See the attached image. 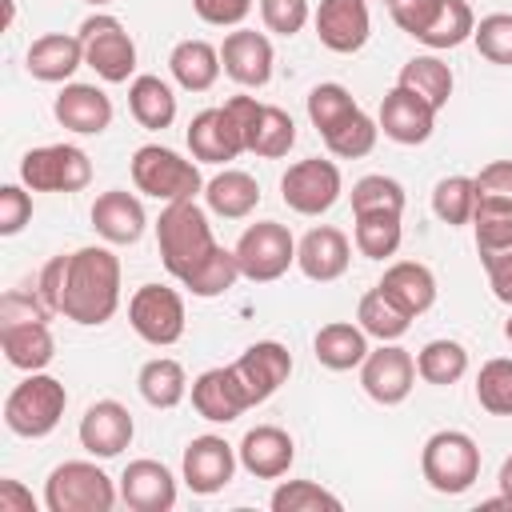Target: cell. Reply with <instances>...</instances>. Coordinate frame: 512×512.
Returning a JSON list of instances; mask_svg holds the SVG:
<instances>
[{"label": "cell", "instance_id": "cell-38", "mask_svg": "<svg viewBox=\"0 0 512 512\" xmlns=\"http://www.w3.org/2000/svg\"><path fill=\"white\" fill-rule=\"evenodd\" d=\"M352 240H356V252L368 256V260L396 256V248L404 240L400 212H360L356 216V228H352Z\"/></svg>", "mask_w": 512, "mask_h": 512}, {"label": "cell", "instance_id": "cell-4", "mask_svg": "<svg viewBox=\"0 0 512 512\" xmlns=\"http://www.w3.org/2000/svg\"><path fill=\"white\" fill-rule=\"evenodd\" d=\"M420 476L440 496H460L480 480V444L460 428H440L420 448Z\"/></svg>", "mask_w": 512, "mask_h": 512}, {"label": "cell", "instance_id": "cell-11", "mask_svg": "<svg viewBox=\"0 0 512 512\" xmlns=\"http://www.w3.org/2000/svg\"><path fill=\"white\" fill-rule=\"evenodd\" d=\"M128 324L144 344L168 348L184 336V296L168 284H140L128 300Z\"/></svg>", "mask_w": 512, "mask_h": 512}, {"label": "cell", "instance_id": "cell-28", "mask_svg": "<svg viewBox=\"0 0 512 512\" xmlns=\"http://www.w3.org/2000/svg\"><path fill=\"white\" fill-rule=\"evenodd\" d=\"M0 348L4 360L20 372H44L56 356V340L48 320H4L0 324Z\"/></svg>", "mask_w": 512, "mask_h": 512}, {"label": "cell", "instance_id": "cell-36", "mask_svg": "<svg viewBox=\"0 0 512 512\" xmlns=\"http://www.w3.org/2000/svg\"><path fill=\"white\" fill-rule=\"evenodd\" d=\"M464 372H468V348H464L460 340L440 336V340H428V344L416 352V376H420L424 384L448 388V384L464 380Z\"/></svg>", "mask_w": 512, "mask_h": 512}, {"label": "cell", "instance_id": "cell-46", "mask_svg": "<svg viewBox=\"0 0 512 512\" xmlns=\"http://www.w3.org/2000/svg\"><path fill=\"white\" fill-rule=\"evenodd\" d=\"M360 212H400L404 216V184L384 172L360 176L352 184V216H360Z\"/></svg>", "mask_w": 512, "mask_h": 512}, {"label": "cell", "instance_id": "cell-9", "mask_svg": "<svg viewBox=\"0 0 512 512\" xmlns=\"http://www.w3.org/2000/svg\"><path fill=\"white\" fill-rule=\"evenodd\" d=\"M92 180V160L76 144H44L20 156V184L32 192H80Z\"/></svg>", "mask_w": 512, "mask_h": 512}, {"label": "cell", "instance_id": "cell-40", "mask_svg": "<svg viewBox=\"0 0 512 512\" xmlns=\"http://www.w3.org/2000/svg\"><path fill=\"white\" fill-rule=\"evenodd\" d=\"M360 112V104L352 100V92L344 88V84H336V80H328V84H316L312 92H308V120H312V128L320 132V136H328V132H336L348 116H356Z\"/></svg>", "mask_w": 512, "mask_h": 512}, {"label": "cell", "instance_id": "cell-16", "mask_svg": "<svg viewBox=\"0 0 512 512\" xmlns=\"http://www.w3.org/2000/svg\"><path fill=\"white\" fill-rule=\"evenodd\" d=\"M76 436H80V448H84L88 456L112 460V456H120V452L132 444L136 420H132V412H128L120 400H96V404H88V412L80 416Z\"/></svg>", "mask_w": 512, "mask_h": 512}, {"label": "cell", "instance_id": "cell-10", "mask_svg": "<svg viewBox=\"0 0 512 512\" xmlns=\"http://www.w3.org/2000/svg\"><path fill=\"white\" fill-rule=\"evenodd\" d=\"M224 108L232 112V120L240 124L244 132V148L252 156H264V160H280L288 156V148L296 144V124L284 108L276 104H260L256 96H232L224 100Z\"/></svg>", "mask_w": 512, "mask_h": 512}, {"label": "cell", "instance_id": "cell-35", "mask_svg": "<svg viewBox=\"0 0 512 512\" xmlns=\"http://www.w3.org/2000/svg\"><path fill=\"white\" fill-rule=\"evenodd\" d=\"M136 388H140L144 404H152V408H160V412H164V408H176V404L188 396L184 364L172 360V356H156V360H148V364L140 368Z\"/></svg>", "mask_w": 512, "mask_h": 512}, {"label": "cell", "instance_id": "cell-21", "mask_svg": "<svg viewBox=\"0 0 512 512\" xmlns=\"http://www.w3.org/2000/svg\"><path fill=\"white\" fill-rule=\"evenodd\" d=\"M348 264H352V244H348V236H344L340 228H332V224L308 228V232L300 236V244H296V268H300L308 280H316V284L340 280V276L348 272Z\"/></svg>", "mask_w": 512, "mask_h": 512}, {"label": "cell", "instance_id": "cell-6", "mask_svg": "<svg viewBox=\"0 0 512 512\" xmlns=\"http://www.w3.org/2000/svg\"><path fill=\"white\" fill-rule=\"evenodd\" d=\"M132 184H136V192H144L160 204L196 200L204 192L200 168L164 144H140L132 152Z\"/></svg>", "mask_w": 512, "mask_h": 512}, {"label": "cell", "instance_id": "cell-59", "mask_svg": "<svg viewBox=\"0 0 512 512\" xmlns=\"http://www.w3.org/2000/svg\"><path fill=\"white\" fill-rule=\"evenodd\" d=\"M84 4H92V8H104V4H112V0H84Z\"/></svg>", "mask_w": 512, "mask_h": 512}, {"label": "cell", "instance_id": "cell-26", "mask_svg": "<svg viewBox=\"0 0 512 512\" xmlns=\"http://www.w3.org/2000/svg\"><path fill=\"white\" fill-rule=\"evenodd\" d=\"M92 228L104 244H136L148 228V216H144V204L124 192V188H108L92 200Z\"/></svg>", "mask_w": 512, "mask_h": 512}, {"label": "cell", "instance_id": "cell-8", "mask_svg": "<svg viewBox=\"0 0 512 512\" xmlns=\"http://www.w3.org/2000/svg\"><path fill=\"white\" fill-rule=\"evenodd\" d=\"M76 36L84 44V64L104 84H124L136 72V40L128 36V28L116 16H108V12L88 16Z\"/></svg>", "mask_w": 512, "mask_h": 512}, {"label": "cell", "instance_id": "cell-48", "mask_svg": "<svg viewBox=\"0 0 512 512\" xmlns=\"http://www.w3.org/2000/svg\"><path fill=\"white\" fill-rule=\"evenodd\" d=\"M472 232H476V252H480V260L508 252V248H512V208H476Z\"/></svg>", "mask_w": 512, "mask_h": 512}, {"label": "cell", "instance_id": "cell-2", "mask_svg": "<svg viewBox=\"0 0 512 512\" xmlns=\"http://www.w3.org/2000/svg\"><path fill=\"white\" fill-rule=\"evenodd\" d=\"M156 248H160V260H164L168 276L184 280V276L216 248L208 212H204L196 200L164 204V208H160V220H156Z\"/></svg>", "mask_w": 512, "mask_h": 512}, {"label": "cell", "instance_id": "cell-60", "mask_svg": "<svg viewBox=\"0 0 512 512\" xmlns=\"http://www.w3.org/2000/svg\"><path fill=\"white\" fill-rule=\"evenodd\" d=\"M384 4H392V0H384Z\"/></svg>", "mask_w": 512, "mask_h": 512}, {"label": "cell", "instance_id": "cell-57", "mask_svg": "<svg viewBox=\"0 0 512 512\" xmlns=\"http://www.w3.org/2000/svg\"><path fill=\"white\" fill-rule=\"evenodd\" d=\"M496 484H500V496H508V504H512V456H504V464L496 472Z\"/></svg>", "mask_w": 512, "mask_h": 512}, {"label": "cell", "instance_id": "cell-31", "mask_svg": "<svg viewBox=\"0 0 512 512\" xmlns=\"http://www.w3.org/2000/svg\"><path fill=\"white\" fill-rule=\"evenodd\" d=\"M204 204H208V212H216L224 220H244L260 204V184H256V176H248L240 168H224L204 184Z\"/></svg>", "mask_w": 512, "mask_h": 512}, {"label": "cell", "instance_id": "cell-17", "mask_svg": "<svg viewBox=\"0 0 512 512\" xmlns=\"http://www.w3.org/2000/svg\"><path fill=\"white\" fill-rule=\"evenodd\" d=\"M312 24H316L320 44L328 52H340V56L360 52L372 36V16H368L364 0H320Z\"/></svg>", "mask_w": 512, "mask_h": 512}, {"label": "cell", "instance_id": "cell-56", "mask_svg": "<svg viewBox=\"0 0 512 512\" xmlns=\"http://www.w3.org/2000/svg\"><path fill=\"white\" fill-rule=\"evenodd\" d=\"M0 512H36V500L20 480L4 476L0 480Z\"/></svg>", "mask_w": 512, "mask_h": 512}, {"label": "cell", "instance_id": "cell-23", "mask_svg": "<svg viewBox=\"0 0 512 512\" xmlns=\"http://www.w3.org/2000/svg\"><path fill=\"white\" fill-rule=\"evenodd\" d=\"M236 456H240V468L248 476H256V480H280V476H288V468L296 460V444H292V436L284 428L256 424L236 444Z\"/></svg>", "mask_w": 512, "mask_h": 512}, {"label": "cell", "instance_id": "cell-53", "mask_svg": "<svg viewBox=\"0 0 512 512\" xmlns=\"http://www.w3.org/2000/svg\"><path fill=\"white\" fill-rule=\"evenodd\" d=\"M192 8L212 28H240L244 16L252 12V0H192Z\"/></svg>", "mask_w": 512, "mask_h": 512}, {"label": "cell", "instance_id": "cell-52", "mask_svg": "<svg viewBox=\"0 0 512 512\" xmlns=\"http://www.w3.org/2000/svg\"><path fill=\"white\" fill-rule=\"evenodd\" d=\"M28 192H32L28 184H4L0 188V236H16L32 220V196Z\"/></svg>", "mask_w": 512, "mask_h": 512}, {"label": "cell", "instance_id": "cell-37", "mask_svg": "<svg viewBox=\"0 0 512 512\" xmlns=\"http://www.w3.org/2000/svg\"><path fill=\"white\" fill-rule=\"evenodd\" d=\"M356 324H360L372 340L392 344V340H400V336L412 328V316H408L400 304H392L380 288H368V292L360 296V304H356Z\"/></svg>", "mask_w": 512, "mask_h": 512}, {"label": "cell", "instance_id": "cell-14", "mask_svg": "<svg viewBox=\"0 0 512 512\" xmlns=\"http://www.w3.org/2000/svg\"><path fill=\"white\" fill-rule=\"evenodd\" d=\"M412 384H416V360H412V352L400 348L396 340L372 348V352L364 356V364H360V388H364L376 404H384V408L404 404L408 392H412Z\"/></svg>", "mask_w": 512, "mask_h": 512}, {"label": "cell", "instance_id": "cell-55", "mask_svg": "<svg viewBox=\"0 0 512 512\" xmlns=\"http://www.w3.org/2000/svg\"><path fill=\"white\" fill-rule=\"evenodd\" d=\"M480 264H484V272H488L492 296H496L500 304H512V248L500 252V256H488V260H480Z\"/></svg>", "mask_w": 512, "mask_h": 512}, {"label": "cell", "instance_id": "cell-39", "mask_svg": "<svg viewBox=\"0 0 512 512\" xmlns=\"http://www.w3.org/2000/svg\"><path fill=\"white\" fill-rule=\"evenodd\" d=\"M240 280V264H236V252L232 248H224V244H216L180 284L192 292V296H200V300H212V296H224L232 284Z\"/></svg>", "mask_w": 512, "mask_h": 512}, {"label": "cell", "instance_id": "cell-43", "mask_svg": "<svg viewBox=\"0 0 512 512\" xmlns=\"http://www.w3.org/2000/svg\"><path fill=\"white\" fill-rule=\"evenodd\" d=\"M272 512H340V496L320 488L316 480H280L272 492Z\"/></svg>", "mask_w": 512, "mask_h": 512}, {"label": "cell", "instance_id": "cell-45", "mask_svg": "<svg viewBox=\"0 0 512 512\" xmlns=\"http://www.w3.org/2000/svg\"><path fill=\"white\" fill-rule=\"evenodd\" d=\"M376 136H380V124L360 108V112L348 116L336 132L324 136V148H328L332 156H340V160H360V156H368V152L376 148Z\"/></svg>", "mask_w": 512, "mask_h": 512}, {"label": "cell", "instance_id": "cell-34", "mask_svg": "<svg viewBox=\"0 0 512 512\" xmlns=\"http://www.w3.org/2000/svg\"><path fill=\"white\" fill-rule=\"evenodd\" d=\"M396 84L400 88H408V92H416L424 104H432L436 112L452 100V68L436 56V52H424V56H412L404 68H400V76H396Z\"/></svg>", "mask_w": 512, "mask_h": 512}, {"label": "cell", "instance_id": "cell-50", "mask_svg": "<svg viewBox=\"0 0 512 512\" xmlns=\"http://www.w3.org/2000/svg\"><path fill=\"white\" fill-rule=\"evenodd\" d=\"M308 0H260V20L276 36H296L308 24Z\"/></svg>", "mask_w": 512, "mask_h": 512}, {"label": "cell", "instance_id": "cell-1", "mask_svg": "<svg viewBox=\"0 0 512 512\" xmlns=\"http://www.w3.org/2000/svg\"><path fill=\"white\" fill-rule=\"evenodd\" d=\"M120 308V256L108 244H84L68 252L60 316L96 328L108 324Z\"/></svg>", "mask_w": 512, "mask_h": 512}, {"label": "cell", "instance_id": "cell-41", "mask_svg": "<svg viewBox=\"0 0 512 512\" xmlns=\"http://www.w3.org/2000/svg\"><path fill=\"white\" fill-rule=\"evenodd\" d=\"M432 212L448 228L472 224V216H476V176H444V180H436V188H432Z\"/></svg>", "mask_w": 512, "mask_h": 512}, {"label": "cell", "instance_id": "cell-42", "mask_svg": "<svg viewBox=\"0 0 512 512\" xmlns=\"http://www.w3.org/2000/svg\"><path fill=\"white\" fill-rule=\"evenodd\" d=\"M472 32H476V12L468 8V0H444L440 16L420 36V44H428L432 52H444V48H460L464 40H472Z\"/></svg>", "mask_w": 512, "mask_h": 512}, {"label": "cell", "instance_id": "cell-47", "mask_svg": "<svg viewBox=\"0 0 512 512\" xmlns=\"http://www.w3.org/2000/svg\"><path fill=\"white\" fill-rule=\"evenodd\" d=\"M472 44H476V52H480L488 64L512 68V12L480 16V20H476V32H472Z\"/></svg>", "mask_w": 512, "mask_h": 512}, {"label": "cell", "instance_id": "cell-18", "mask_svg": "<svg viewBox=\"0 0 512 512\" xmlns=\"http://www.w3.org/2000/svg\"><path fill=\"white\" fill-rule=\"evenodd\" d=\"M220 64H224V76H232L240 88H264L272 80L276 52H272V40L264 32L236 28L220 44Z\"/></svg>", "mask_w": 512, "mask_h": 512}, {"label": "cell", "instance_id": "cell-3", "mask_svg": "<svg viewBox=\"0 0 512 512\" xmlns=\"http://www.w3.org/2000/svg\"><path fill=\"white\" fill-rule=\"evenodd\" d=\"M68 408V388L48 372H28L4 400V424L12 436L44 440L56 432Z\"/></svg>", "mask_w": 512, "mask_h": 512}, {"label": "cell", "instance_id": "cell-49", "mask_svg": "<svg viewBox=\"0 0 512 512\" xmlns=\"http://www.w3.org/2000/svg\"><path fill=\"white\" fill-rule=\"evenodd\" d=\"M476 208H512V160H492L476 172Z\"/></svg>", "mask_w": 512, "mask_h": 512}, {"label": "cell", "instance_id": "cell-20", "mask_svg": "<svg viewBox=\"0 0 512 512\" xmlns=\"http://www.w3.org/2000/svg\"><path fill=\"white\" fill-rule=\"evenodd\" d=\"M188 152H192V160H204V164H228V160H236L248 148H244L240 124L220 104V108H204V112L192 116V124H188Z\"/></svg>", "mask_w": 512, "mask_h": 512}, {"label": "cell", "instance_id": "cell-29", "mask_svg": "<svg viewBox=\"0 0 512 512\" xmlns=\"http://www.w3.org/2000/svg\"><path fill=\"white\" fill-rule=\"evenodd\" d=\"M376 288H380L392 304H400L412 320L424 316V312L436 304V276H432V268L420 264V260H396V264H388Z\"/></svg>", "mask_w": 512, "mask_h": 512}, {"label": "cell", "instance_id": "cell-5", "mask_svg": "<svg viewBox=\"0 0 512 512\" xmlns=\"http://www.w3.org/2000/svg\"><path fill=\"white\" fill-rule=\"evenodd\" d=\"M120 488L112 476L92 460H64L44 480V508L48 512H112Z\"/></svg>", "mask_w": 512, "mask_h": 512}, {"label": "cell", "instance_id": "cell-15", "mask_svg": "<svg viewBox=\"0 0 512 512\" xmlns=\"http://www.w3.org/2000/svg\"><path fill=\"white\" fill-rule=\"evenodd\" d=\"M232 372H236L240 388L248 392V400L252 404H264L268 396H276L288 384V376H292V352L280 340H256V344H248L232 360Z\"/></svg>", "mask_w": 512, "mask_h": 512}, {"label": "cell", "instance_id": "cell-12", "mask_svg": "<svg viewBox=\"0 0 512 512\" xmlns=\"http://www.w3.org/2000/svg\"><path fill=\"white\" fill-rule=\"evenodd\" d=\"M344 192V180H340V168L332 160H320V156H308V160H296L288 164V172L280 176V196L292 212L300 216H324Z\"/></svg>", "mask_w": 512, "mask_h": 512}, {"label": "cell", "instance_id": "cell-51", "mask_svg": "<svg viewBox=\"0 0 512 512\" xmlns=\"http://www.w3.org/2000/svg\"><path fill=\"white\" fill-rule=\"evenodd\" d=\"M440 8H444V0H392V4H388L392 24H396L400 32H408L412 40H420V36L432 28V20L440 16Z\"/></svg>", "mask_w": 512, "mask_h": 512}, {"label": "cell", "instance_id": "cell-19", "mask_svg": "<svg viewBox=\"0 0 512 512\" xmlns=\"http://www.w3.org/2000/svg\"><path fill=\"white\" fill-rule=\"evenodd\" d=\"M376 124H380V132H384L392 144L412 148V144H424V140L432 136V128H436V108L424 104L416 92H408V88L396 84V88L384 92L380 112H376Z\"/></svg>", "mask_w": 512, "mask_h": 512}, {"label": "cell", "instance_id": "cell-22", "mask_svg": "<svg viewBox=\"0 0 512 512\" xmlns=\"http://www.w3.org/2000/svg\"><path fill=\"white\" fill-rule=\"evenodd\" d=\"M120 500L132 512H172L176 508V476L160 460H128L120 472Z\"/></svg>", "mask_w": 512, "mask_h": 512}, {"label": "cell", "instance_id": "cell-54", "mask_svg": "<svg viewBox=\"0 0 512 512\" xmlns=\"http://www.w3.org/2000/svg\"><path fill=\"white\" fill-rule=\"evenodd\" d=\"M64 264H68V256L60 252V256H52L44 268H40V276H36V292L44 296V304L60 316V296H64Z\"/></svg>", "mask_w": 512, "mask_h": 512}, {"label": "cell", "instance_id": "cell-24", "mask_svg": "<svg viewBox=\"0 0 512 512\" xmlns=\"http://www.w3.org/2000/svg\"><path fill=\"white\" fill-rule=\"evenodd\" d=\"M192 408H196V416H204L212 424H232L236 416H244L252 408V400L240 388L232 364H224V368H208L192 380Z\"/></svg>", "mask_w": 512, "mask_h": 512}, {"label": "cell", "instance_id": "cell-32", "mask_svg": "<svg viewBox=\"0 0 512 512\" xmlns=\"http://www.w3.org/2000/svg\"><path fill=\"white\" fill-rule=\"evenodd\" d=\"M168 72L184 92H208L224 72L220 48H212L208 40H180L168 56Z\"/></svg>", "mask_w": 512, "mask_h": 512}, {"label": "cell", "instance_id": "cell-25", "mask_svg": "<svg viewBox=\"0 0 512 512\" xmlns=\"http://www.w3.org/2000/svg\"><path fill=\"white\" fill-rule=\"evenodd\" d=\"M52 116L76 136H100L112 124V100L96 84H64L52 100Z\"/></svg>", "mask_w": 512, "mask_h": 512}, {"label": "cell", "instance_id": "cell-13", "mask_svg": "<svg viewBox=\"0 0 512 512\" xmlns=\"http://www.w3.org/2000/svg\"><path fill=\"white\" fill-rule=\"evenodd\" d=\"M236 464H240L236 448H232L224 436L204 432V436H192V440H188L184 460H180V476H184V484H188L196 496H216L220 488L232 484Z\"/></svg>", "mask_w": 512, "mask_h": 512}, {"label": "cell", "instance_id": "cell-58", "mask_svg": "<svg viewBox=\"0 0 512 512\" xmlns=\"http://www.w3.org/2000/svg\"><path fill=\"white\" fill-rule=\"evenodd\" d=\"M504 340L512 344V320H504Z\"/></svg>", "mask_w": 512, "mask_h": 512}, {"label": "cell", "instance_id": "cell-27", "mask_svg": "<svg viewBox=\"0 0 512 512\" xmlns=\"http://www.w3.org/2000/svg\"><path fill=\"white\" fill-rule=\"evenodd\" d=\"M80 64H84V44L72 32H44L32 40V48L24 56L28 76L44 80V84H68Z\"/></svg>", "mask_w": 512, "mask_h": 512}, {"label": "cell", "instance_id": "cell-7", "mask_svg": "<svg viewBox=\"0 0 512 512\" xmlns=\"http://www.w3.org/2000/svg\"><path fill=\"white\" fill-rule=\"evenodd\" d=\"M232 252H236L240 276L252 280V284H272L296 264V240H292L288 224H280V220L248 224Z\"/></svg>", "mask_w": 512, "mask_h": 512}, {"label": "cell", "instance_id": "cell-44", "mask_svg": "<svg viewBox=\"0 0 512 512\" xmlns=\"http://www.w3.org/2000/svg\"><path fill=\"white\" fill-rule=\"evenodd\" d=\"M476 404L488 416H512V356H496L476 376Z\"/></svg>", "mask_w": 512, "mask_h": 512}, {"label": "cell", "instance_id": "cell-30", "mask_svg": "<svg viewBox=\"0 0 512 512\" xmlns=\"http://www.w3.org/2000/svg\"><path fill=\"white\" fill-rule=\"evenodd\" d=\"M312 352H316V360H320L328 372H352V368L364 364V356H368L372 348H368V332H364L360 324H352V320H332V324H324V328L316 332Z\"/></svg>", "mask_w": 512, "mask_h": 512}, {"label": "cell", "instance_id": "cell-33", "mask_svg": "<svg viewBox=\"0 0 512 512\" xmlns=\"http://www.w3.org/2000/svg\"><path fill=\"white\" fill-rule=\"evenodd\" d=\"M128 112H132V120L140 128L164 132L176 120V92L168 88V80H160L152 72L132 76V84H128Z\"/></svg>", "mask_w": 512, "mask_h": 512}]
</instances>
